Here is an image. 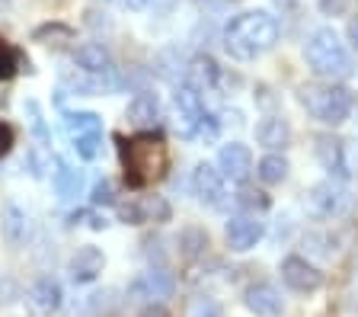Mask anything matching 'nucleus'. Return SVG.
<instances>
[{
  "label": "nucleus",
  "mask_w": 358,
  "mask_h": 317,
  "mask_svg": "<svg viewBox=\"0 0 358 317\" xmlns=\"http://www.w3.org/2000/svg\"><path fill=\"white\" fill-rule=\"evenodd\" d=\"M71 148H74V154L80 160H96L103 154V135H74Z\"/></svg>",
  "instance_id": "bb28decb"
},
{
  "label": "nucleus",
  "mask_w": 358,
  "mask_h": 317,
  "mask_svg": "<svg viewBox=\"0 0 358 317\" xmlns=\"http://www.w3.org/2000/svg\"><path fill=\"white\" fill-rule=\"evenodd\" d=\"M304 61L307 68L313 71L323 80H343V77L352 74V58L349 48L339 36H336L333 26H323V29L310 32L304 45Z\"/></svg>",
  "instance_id": "7ed1b4c3"
},
{
  "label": "nucleus",
  "mask_w": 358,
  "mask_h": 317,
  "mask_svg": "<svg viewBox=\"0 0 358 317\" xmlns=\"http://www.w3.org/2000/svg\"><path fill=\"white\" fill-rule=\"evenodd\" d=\"M106 269V257L103 250L87 244V247H77V253L67 260V276L74 286H90V282L99 279V272Z\"/></svg>",
  "instance_id": "ddd939ff"
},
{
  "label": "nucleus",
  "mask_w": 358,
  "mask_h": 317,
  "mask_svg": "<svg viewBox=\"0 0 358 317\" xmlns=\"http://www.w3.org/2000/svg\"><path fill=\"white\" fill-rule=\"evenodd\" d=\"M217 135H221V122L215 119L211 113H205L199 119V125H195V141H205V144H211V141H217Z\"/></svg>",
  "instance_id": "7c9ffc66"
},
{
  "label": "nucleus",
  "mask_w": 358,
  "mask_h": 317,
  "mask_svg": "<svg viewBox=\"0 0 358 317\" xmlns=\"http://www.w3.org/2000/svg\"><path fill=\"white\" fill-rule=\"evenodd\" d=\"M313 154H317V160L323 164V170H327L333 180H349V151H345V141H339V138L333 135H320L317 138V144H313Z\"/></svg>",
  "instance_id": "dca6fc26"
},
{
  "label": "nucleus",
  "mask_w": 358,
  "mask_h": 317,
  "mask_svg": "<svg viewBox=\"0 0 358 317\" xmlns=\"http://www.w3.org/2000/svg\"><path fill=\"white\" fill-rule=\"evenodd\" d=\"M125 119H128V125H131V129H141V132L154 129L157 122L164 119L160 97H157V93H150V90L134 93V97L128 99V106H125Z\"/></svg>",
  "instance_id": "4468645a"
},
{
  "label": "nucleus",
  "mask_w": 358,
  "mask_h": 317,
  "mask_svg": "<svg viewBox=\"0 0 358 317\" xmlns=\"http://www.w3.org/2000/svg\"><path fill=\"white\" fill-rule=\"evenodd\" d=\"M71 58H74V64L80 71H87V74L109 83V90H119L122 87L119 74H115V64H112V55L106 52L99 42H83V45H77Z\"/></svg>",
  "instance_id": "9d476101"
},
{
  "label": "nucleus",
  "mask_w": 358,
  "mask_h": 317,
  "mask_svg": "<svg viewBox=\"0 0 358 317\" xmlns=\"http://www.w3.org/2000/svg\"><path fill=\"white\" fill-rule=\"evenodd\" d=\"M256 141L268 151H285L291 141V125L282 115H266V119L256 122Z\"/></svg>",
  "instance_id": "412c9836"
},
{
  "label": "nucleus",
  "mask_w": 358,
  "mask_h": 317,
  "mask_svg": "<svg viewBox=\"0 0 358 317\" xmlns=\"http://www.w3.org/2000/svg\"><path fill=\"white\" fill-rule=\"evenodd\" d=\"M26 167H29V174H32V176H42L45 170L52 167V160H45L42 154H36V151H32V154H29V160H26Z\"/></svg>",
  "instance_id": "c9c22d12"
},
{
  "label": "nucleus",
  "mask_w": 358,
  "mask_h": 317,
  "mask_svg": "<svg viewBox=\"0 0 358 317\" xmlns=\"http://www.w3.org/2000/svg\"><path fill=\"white\" fill-rule=\"evenodd\" d=\"M288 160L282 157V154H266V157L256 164V176H259L266 186H278V183H285V176H288Z\"/></svg>",
  "instance_id": "b1692460"
},
{
  "label": "nucleus",
  "mask_w": 358,
  "mask_h": 317,
  "mask_svg": "<svg viewBox=\"0 0 358 317\" xmlns=\"http://www.w3.org/2000/svg\"><path fill=\"white\" fill-rule=\"evenodd\" d=\"M266 234V221L256 215V211H237L231 215V221L224 225V241L234 253H246V250H253L256 244L262 241Z\"/></svg>",
  "instance_id": "1a4fd4ad"
},
{
  "label": "nucleus",
  "mask_w": 358,
  "mask_h": 317,
  "mask_svg": "<svg viewBox=\"0 0 358 317\" xmlns=\"http://www.w3.org/2000/svg\"><path fill=\"white\" fill-rule=\"evenodd\" d=\"M349 42H352V48H358V16L349 23Z\"/></svg>",
  "instance_id": "ea45409f"
},
{
  "label": "nucleus",
  "mask_w": 358,
  "mask_h": 317,
  "mask_svg": "<svg viewBox=\"0 0 358 317\" xmlns=\"http://www.w3.org/2000/svg\"><path fill=\"white\" fill-rule=\"evenodd\" d=\"M173 276L164 269V266H150L141 276H134L131 286H128V295L134 302H157V298H166L173 292Z\"/></svg>",
  "instance_id": "9b49d317"
},
{
  "label": "nucleus",
  "mask_w": 358,
  "mask_h": 317,
  "mask_svg": "<svg viewBox=\"0 0 358 317\" xmlns=\"http://www.w3.org/2000/svg\"><path fill=\"white\" fill-rule=\"evenodd\" d=\"M298 103L307 109L310 119L323 122V125H343L352 115L355 99H352L349 87L329 80V83H307V87H301Z\"/></svg>",
  "instance_id": "20e7f679"
},
{
  "label": "nucleus",
  "mask_w": 358,
  "mask_h": 317,
  "mask_svg": "<svg viewBox=\"0 0 358 317\" xmlns=\"http://www.w3.org/2000/svg\"><path fill=\"white\" fill-rule=\"evenodd\" d=\"M71 225L90 227V231H106V227H109V218L93 205V209H77L74 215H71Z\"/></svg>",
  "instance_id": "c85d7f7f"
},
{
  "label": "nucleus",
  "mask_w": 358,
  "mask_h": 317,
  "mask_svg": "<svg viewBox=\"0 0 358 317\" xmlns=\"http://www.w3.org/2000/svg\"><path fill=\"white\" fill-rule=\"evenodd\" d=\"M282 282L291 288V292H317L323 286V272L304 257H285L282 263Z\"/></svg>",
  "instance_id": "f8f14e48"
},
{
  "label": "nucleus",
  "mask_w": 358,
  "mask_h": 317,
  "mask_svg": "<svg viewBox=\"0 0 358 317\" xmlns=\"http://www.w3.org/2000/svg\"><path fill=\"white\" fill-rule=\"evenodd\" d=\"M125 7L128 10H148V7H154V0H125Z\"/></svg>",
  "instance_id": "58836bf2"
},
{
  "label": "nucleus",
  "mask_w": 358,
  "mask_h": 317,
  "mask_svg": "<svg viewBox=\"0 0 358 317\" xmlns=\"http://www.w3.org/2000/svg\"><path fill=\"white\" fill-rule=\"evenodd\" d=\"M99 3H109V0H99Z\"/></svg>",
  "instance_id": "a19ab883"
},
{
  "label": "nucleus",
  "mask_w": 358,
  "mask_h": 317,
  "mask_svg": "<svg viewBox=\"0 0 358 317\" xmlns=\"http://www.w3.org/2000/svg\"><path fill=\"white\" fill-rule=\"evenodd\" d=\"M189 317H224V311L215 298L205 295V298H195V302L189 304Z\"/></svg>",
  "instance_id": "473e14b6"
},
{
  "label": "nucleus",
  "mask_w": 358,
  "mask_h": 317,
  "mask_svg": "<svg viewBox=\"0 0 358 317\" xmlns=\"http://www.w3.org/2000/svg\"><path fill=\"white\" fill-rule=\"evenodd\" d=\"M176 244H179V257L195 260L208 250V234H205L201 227H186V231L176 237Z\"/></svg>",
  "instance_id": "a878e982"
},
{
  "label": "nucleus",
  "mask_w": 358,
  "mask_h": 317,
  "mask_svg": "<svg viewBox=\"0 0 358 317\" xmlns=\"http://www.w3.org/2000/svg\"><path fill=\"white\" fill-rule=\"evenodd\" d=\"M138 317H170V311H166L164 304H154V302H150L148 308H144V311H141V314H138Z\"/></svg>",
  "instance_id": "4c0bfd02"
},
{
  "label": "nucleus",
  "mask_w": 358,
  "mask_h": 317,
  "mask_svg": "<svg viewBox=\"0 0 358 317\" xmlns=\"http://www.w3.org/2000/svg\"><path fill=\"white\" fill-rule=\"evenodd\" d=\"M119 154L122 167H125V183L131 189H144L157 183L170 167V151H166L164 138L157 135H134V138H119Z\"/></svg>",
  "instance_id": "f03ea898"
},
{
  "label": "nucleus",
  "mask_w": 358,
  "mask_h": 317,
  "mask_svg": "<svg viewBox=\"0 0 358 317\" xmlns=\"http://www.w3.org/2000/svg\"><path fill=\"white\" fill-rule=\"evenodd\" d=\"M52 183H55V192H58L61 202H74L77 196H83V170L71 167L67 160L55 157L52 160Z\"/></svg>",
  "instance_id": "6ab92c4d"
},
{
  "label": "nucleus",
  "mask_w": 358,
  "mask_h": 317,
  "mask_svg": "<svg viewBox=\"0 0 358 317\" xmlns=\"http://www.w3.org/2000/svg\"><path fill=\"white\" fill-rule=\"evenodd\" d=\"M205 115V103H201V93L195 90L192 83H179L176 90H173V113H170V122L176 135L182 138H192L195 135V125L199 119Z\"/></svg>",
  "instance_id": "0eeeda50"
},
{
  "label": "nucleus",
  "mask_w": 358,
  "mask_h": 317,
  "mask_svg": "<svg viewBox=\"0 0 358 317\" xmlns=\"http://www.w3.org/2000/svg\"><path fill=\"white\" fill-rule=\"evenodd\" d=\"M237 205L243 211H262V209H268V199L262 196V192H253V189H243L237 196Z\"/></svg>",
  "instance_id": "f704fd0d"
},
{
  "label": "nucleus",
  "mask_w": 358,
  "mask_h": 317,
  "mask_svg": "<svg viewBox=\"0 0 358 317\" xmlns=\"http://www.w3.org/2000/svg\"><path fill=\"white\" fill-rule=\"evenodd\" d=\"M192 192L201 205H208L215 211H224L231 205V189H227V176L211 164H199L192 170Z\"/></svg>",
  "instance_id": "6e6552de"
},
{
  "label": "nucleus",
  "mask_w": 358,
  "mask_h": 317,
  "mask_svg": "<svg viewBox=\"0 0 358 317\" xmlns=\"http://www.w3.org/2000/svg\"><path fill=\"white\" fill-rule=\"evenodd\" d=\"M10 148H13V129L0 122V157H7Z\"/></svg>",
  "instance_id": "e433bc0d"
},
{
  "label": "nucleus",
  "mask_w": 358,
  "mask_h": 317,
  "mask_svg": "<svg viewBox=\"0 0 358 317\" xmlns=\"http://www.w3.org/2000/svg\"><path fill=\"white\" fill-rule=\"evenodd\" d=\"M304 209H307V215H313V218L333 221L349 209V189L343 186V180H323V183L307 189Z\"/></svg>",
  "instance_id": "423d86ee"
},
{
  "label": "nucleus",
  "mask_w": 358,
  "mask_h": 317,
  "mask_svg": "<svg viewBox=\"0 0 358 317\" xmlns=\"http://www.w3.org/2000/svg\"><path fill=\"white\" fill-rule=\"evenodd\" d=\"M90 202L96 205V209H106V205H115V202H119V186H115V180L103 176L96 186L90 189Z\"/></svg>",
  "instance_id": "cd10ccee"
},
{
  "label": "nucleus",
  "mask_w": 358,
  "mask_h": 317,
  "mask_svg": "<svg viewBox=\"0 0 358 317\" xmlns=\"http://www.w3.org/2000/svg\"><path fill=\"white\" fill-rule=\"evenodd\" d=\"M55 38H61V42H71V38H74V32L67 29V26H61V23H52V26H42V29H36V42H42V45H58Z\"/></svg>",
  "instance_id": "2f4dec72"
},
{
  "label": "nucleus",
  "mask_w": 358,
  "mask_h": 317,
  "mask_svg": "<svg viewBox=\"0 0 358 317\" xmlns=\"http://www.w3.org/2000/svg\"><path fill=\"white\" fill-rule=\"evenodd\" d=\"M16 71H20V52L10 45L7 38L0 36V83L10 80Z\"/></svg>",
  "instance_id": "c756f323"
},
{
  "label": "nucleus",
  "mask_w": 358,
  "mask_h": 317,
  "mask_svg": "<svg viewBox=\"0 0 358 317\" xmlns=\"http://www.w3.org/2000/svg\"><path fill=\"white\" fill-rule=\"evenodd\" d=\"M61 83H64V90L77 93V97H99V93L109 90V83L93 77V74H87V71H80L77 64L61 71Z\"/></svg>",
  "instance_id": "4be33fe9"
},
{
  "label": "nucleus",
  "mask_w": 358,
  "mask_h": 317,
  "mask_svg": "<svg viewBox=\"0 0 358 317\" xmlns=\"http://www.w3.org/2000/svg\"><path fill=\"white\" fill-rule=\"evenodd\" d=\"M115 215H119V221H125V225H150V221L164 225V221H170L173 209H170V202H166L164 196H157V192H138V196L119 199V202H115Z\"/></svg>",
  "instance_id": "39448f33"
},
{
  "label": "nucleus",
  "mask_w": 358,
  "mask_h": 317,
  "mask_svg": "<svg viewBox=\"0 0 358 317\" xmlns=\"http://www.w3.org/2000/svg\"><path fill=\"white\" fill-rule=\"evenodd\" d=\"M243 304L250 314L256 317H282L285 314V298L275 286H268V282H256L243 292Z\"/></svg>",
  "instance_id": "f3484780"
},
{
  "label": "nucleus",
  "mask_w": 358,
  "mask_h": 317,
  "mask_svg": "<svg viewBox=\"0 0 358 317\" xmlns=\"http://www.w3.org/2000/svg\"><path fill=\"white\" fill-rule=\"evenodd\" d=\"M278 42V20L266 10H246L224 26V48L237 61H256Z\"/></svg>",
  "instance_id": "f257e3e1"
},
{
  "label": "nucleus",
  "mask_w": 358,
  "mask_h": 317,
  "mask_svg": "<svg viewBox=\"0 0 358 317\" xmlns=\"http://www.w3.org/2000/svg\"><path fill=\"white\" fill-rule=\"evenodd\" d=\"M67 135H103V115L96 113H64Z\"/></svg>",
  "instance_id": "393cba45"
},
{
  "label": "nucleus",
  "mask_w": 358,
  "mask_h": 317,
  "mask_svg": "<svg viewBox=\"0 0 358 317\" xmlns=\"http://www.w3.org/2000/svg\"><path fill=\"white\" fill-rule=\"evenodd\" d=\"M217 170L231 183H246L250 174H253V151L240 141L224 144L221 151H217Z\"/></svg>",
  "instance_id": "2eb2a0df"
},
{
  "label": "nucleus",
  "mask_w": 358,
  "mask_h": 317,
  "mask_svg": "<svg viewBox=\"0 0 358 317\" xmlns=\"http://www.w3.org/2000/svg\"><path fill=\"white\" fill-rule=\"evenodd\" d=\"M32 302H36V308L42 311V314H55V311L61 308V302H64V292H61V286L52 276H42V279H36V286H32Z\"/></svg>",
  "instance_id": "5701e85b"
},
{
  "label": "nucleus",
  "mask_w": 358,
  "mask_h": 317,
  "mask_svg": "<svg viewBox=\"0 0 358 317\" xmlns=\"http://www.w3.org/2000/svg\"><path fill=\"white\" fill-rule=\"evenodd\" d=\"M29 211L20 209L16 202H7L3 209H0V234H3V241L10 244V247H20V244H26V237H29Z\"/></svg>",
  "instance_id": "a211bd4d"
},
{
  "label": "nucleus",
  "mask_w": 358,
  "mask_h": 317,
  "mask_svg": "<svg viewBox=\"0 0 358 317\" xmlns=\"http://www.w3.org/2000/svg\"><path fill=\"white\" fill-rule=\"evenodd\" d=\"M221 77H224V71L217 68V61L211 55H195L186 64V83H192L199 93L215 90L217 83H221Z\"/></svg>",
  "instance_id": "aec40b11"
},
{
  "label": "nucleus",
  "mask_w": 358,
  "mask_h": 317,
  "mask_svg": "<svg viewBox=\"0 0 358 317\" xmlns=\"http://www.w3.org/2000/svg\"><path fill=\"white\" fill-rule=\"evenodd\" d=\"M26 115H29V125H32V132H36L42 141H48V125H45V119H42V109H38V103L36 99H26Z\"/></svg>",
  "instance_id": "72a5a7b5"
}]
</instances>
